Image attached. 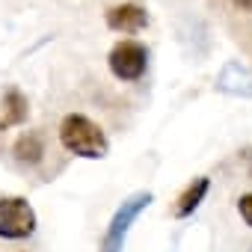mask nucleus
Returning a JSON list of instances; mask_svg holds the SVG:
<instances>
[{
    "label": "nucleus",
    "mask_w": 252,
    "mask_h": 252,
    "mask_svg": "<svg viewBox=\"0 0 252 252\" xmlns=\"http://www.w3.org/2000/svg\"><path fill=\"white\" fill-rule=\"evenodd\" d=\"M57 137H60V146L74 158L101 160L110 152V140H107L104 128L98 122H92L89 116H83V113H68L60 122Z\"/></svg>",
    "instance_id": "obj_1"
},
{
    "label": "nucleus",
    "mask_w": 252,
    "mask_h": 252,
    "mask_svg": "<svg viewBox=\"0 0 252 252\" xmlns=\"http://www.w3.org/2000/svg\"><path fill=\"white\" fill-rule=\"evenodd\" d=\"M152 193L149 190H140V193H131L128 199H125L116 211H113V217H110V222H107V228H104V234H101V240H98V252H125V240H128V234H131V225L137 222V217L152 205Z\"/></svg>",
    "instance_id": "obj_2"
},
{
    "label": "nucleus",
    "mask_w": 252,
    "mask_h": 252,
    "mask_svg": "<svg viewBox=\"0 0 252 252\" xmlns=\"http://www.w3.org/2000/svg\"><path fill=\"white\" fill-rule=\"evenodd\" d=\"M39 217L24 196H0V237L27 240L36 234Z\"/></svg>",
    "instance_id": "obj_3"
},
{
    "label": "nucleus",
    "mask_w": 252,
    "mask_h": 252,
    "mask_svg": "<svg viewBox=\"0 0 252 252\" xmlns=\"http://www.w3.org/2000/svg\"><path fill=\"white\" fill-rule=\"evenodd\" d=\"M107 65H110L113 77H119L125 83H134L149 68V51H146V45H140L134 39L116 42L113 51H110V57H107Z\"/></svg>",
    "instance_id": "obj_4"
},
{
    "label": "nucleus",
    "mask_w": 252,
    "mask_h": 252,
    "mask_svg": "<svg viewBox=\"0 0 252 252\" xmlns=\"http://www.w3.org/2000/svg\"><path fill=\"white\" fill-rule=\"evenodd\" d=\"M104 21L113 33H140L149 27V12L140 3H116L104 12Z\"/></svg>",
    "instance_id": "obj_5"
},
{
    "label": "nucleus",
    "mask_w": 252,
    "mask_h": 252,
    "mask_svg": "<svg viewBox=\"0 0 252 252\" xmlns=\"http://www.w3.org/2000/svg\"><path fill=\"white\" fill-rule=\"evenodd\" d=\"M208 190H211V178H208V175L193 178V181L178 193V199H175V205H172V217H175V220H187V217H193V214L199 211V205L205 202Z\"/></svg>",
    "instance_id": "obj_6"
},
{
    "label": "nucleus",
    "mask_w": 252,
    "mask_h": 252,
    "mask_svg": "<svg viewBox=\"0 0 252 252\" xmlns=\"http://www.w3.org/2000/svg\"><path fill=\"white\" fill-rule=\"evenodd\" d=\"M30 116V104L24 98L21 89H6L3 98H0V134H3L6 128H15V125H24Z\"/></svg>",
    "instance_id": "obj_7"
},
{
    "label": "nucleus",
    "mask_w": 252,
    "mask_h": 252,
    "mask_svg": "<svg viewBox=\"0 0 252 252\" xmlns=\"http://www.w3.org/2000/svg\"><path fill=\"white\" fill-rule=\"evenodd\" d=\"M222 92H231V95H246L252 98V71L237 65V63H228L220 74V83H217Z\"/></svg>",
    "instance_id": "obj_8"
},
{
    "label": "nucleus",
    "mask_w": 252,
    "mask_h": 252,
    "mask_svg": "<svg viewBox=\"0 0 252 252\" xmlns=\"http://www.w3.org/2000/svg\"><path fill=\"white\" fill-rule=\"evenodd\" d=\"M12 155H15L18 163H27V166L42 163V158H45V140H42V134H36V131L21 134L15 140V146H12Z\"/></svg>",
    "instance_id": "obj_9"
},
{
    "label": "nucleus",
    "mask_w": 252,
    "mask_h": 252,
    "mask_svg": "<svg viewBox=\"0 0 252 252\" xmlns=\"http://www.w3.org/2000/svg\"><path fill=\"white\" fill-rule=\"evenodd\" d=\"M237 211H240V217H243V222L252 228V193H243L240 199H237Z\"/></svg>",
    "instance_id": "obj_10"
},
{
    "label": "nucleus",
    "mask_w": 252,
    "mask_h": 252,
    "mask_svg": "<svg viewBox=\"0 0 252 252\" xmlns=\"http://www.w3.org/2000/svg\"><path fill=\"white\" fill-rule=\"evenodd\" d=\"M231 3H234L240 12H252V0H231Z\"/></svg>",
    "instance_id": "obj_11"
}]
</instances>
